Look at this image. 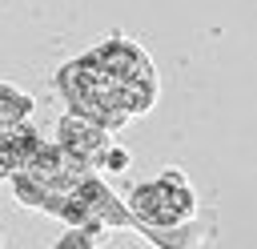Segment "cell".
<instances>
[{
	"instance_id": "cell-1",
	"label": "cell",
	"mask_w": 257,
	"mask_h": 249,
	"mask_svg": "<svg viewBox=\"0 0 257 249\" xmlns=\"http://www.w3.org/2000/svg\"><path fill=\"white\" fill-rule=\"evenodd\" d=\"M60 92L76 116L116 129L153 104V64L128 40H108L96 52L60 68Z\"/></svg>"
},
{
	"instance_id": "cell-2",
	"label": "cell",
	"mask_w": 257,
	"mask_h": 249,
	"mask_svg": "<svg viewBox=\"0 0 257 249\" xmlns=\"http://www.w3.org/2000/svg\"><path fill=\"white\" fill-rule=\"evenodd\" d=\"M133 213L149 225H181L193 217V189L181 169H165L157 181L133 193Z\"/></svg>"
},
{
	"instance_id": "cell-3",
	"label": "cell",
	"mask_w": 257,
	"mask_h": 249,
	"mask_svg": "<svg viewBox=\"0 0 257 249\" xmlns=\"http://www.w3.org/2000/svg\"><path fill=\"white\" fill-rule=\"evenodd\" d=\"M60 149L72 157V161H80L84 169H92L100 157H104V149H108V137H104V129L96 125V120H88V116H68V120H60Z\"/></svg>"
},
{
	"instance_id": "cell-4",
	"label": "cell",
	"mask_w": 257,
	"mask_h": 249,
	"mask_svg": "<svg viewBox=\"0 0 257 249\" xmlns=\"http://www.w3.org/2000/svg\"><path fill=\"white\" fill-rule=\"evenodd\" d=\"M28 112H32V100L12 84H0V125H20Z\"/></svg>"
},
{
	"instance_id": "cell-5",
	"label": "cell",
	"mask_w": 257,
	"mask_h": 249,
	"mask_svg": "<svg viewBox=\"0 0 257 249\" xmlns=\"http://www.w3.org/2000/svg\"><path fill=\"white\" fill-rule=\"evenodd\" d=\"M100 161H104V165H108V169H124V165H128V153H124V149H112V145H108V149H104V157H100Z\"/></svg>"
}]
</instances>
